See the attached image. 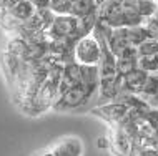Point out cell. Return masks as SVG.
I'll return each mask as SVG.
<instances>
[{"label":"cell","mask_w":158,"mask_h":156,"mask_svg":"<svg viewBox=\"0 0 158 156\" xmlns=\"http://www.w3.org/2000/svg\"><path fill=\"white\" fill-rule=\"evenodd\" d=\"M143 121L155 131H158V108H150L143 116Z\"/></svg>","instance_id":"11"},{"label":"cell","mask_w":158,"mask_h":156,"mask_svg":"<svg viewBox=\"0 0 158 156\" xmlns=\"http://www.w3.org/2000/svg\"><path fill=\"white\" fill-rule=\"evenodd\" d=\"M130 3L143 20H148L153 15H156L158 2H153V0H130Z\"/></svg>","instance_id":"7"},{"label":"cell","mask_w":158,"mask_h":156,"mask_svg":"<svg viewBox=\"0 0 158 156\" xmlns=\"http://www.w3.org/2000/svg\"><path fill=\"white\" fill-rule=\"evenodd\" d=\"M70 2H73V0H70Z\"/></svg>","instance_id":"22"},{"label":"cell","mask_w":158,"mask_h":156,"mask_svg":"<svg viewBox=\"0 0 158 156\" xmlns=\"http://www.w3.org/2000/svg\"><path fill=\"white\" fill-rule=\"evenodd\" d=\"M97 148L98 150H110V138L108 134H103V136H98L97 138Z\"/></svg>","instance_id":"13"},{"label":"cell","mask_w":158,"mask_h":156,"mask_svg":"<svg viewBox=\"0 0 158 156\" xmlns=\"http://www.w3.org/2000/svg\"><path fill=\"white\" fill-rule=\"evenodd\" d=\"M143 27L147 28V32L150 33V37H152V38L158 40V17H156V15H153L152 18L145 20Z\"/></svg>","instance_id":"12"},{"label":"cell","mask_w":158,"mask_h":156,"mask_svg":"<svg viewBox=\"0 0 158 156\" xmlns=\"http://www.w3.org/2000/svg\"><path fill=\"white\" fill-rule=\"evenodd\" d=\"M35 156H53L52 153H50V150L48 148H45V150H42V151H38V153Z\"/></svg>","instance_id":"18"},{"label":"cell","mask_w":158,"mask_h":156,"mask_svg":"<svg viewBox=\"0 0 158 156\" xmlns=\"http://www.w3.org/2000/svg\"><path fill=\"white\" fill-rule=\"evenodd\" d=\"M48 10L52 12L55 17L72 15V2L70 0H50Z\"/></svg>","instance_id":"9"},{"label":"cell","mask_w":158,"mask_h":156,"mask_svg":"<svg viewBox=\"0 0 158 156\" xmlns=\"http://www.w3.org/2000/svg\"><path fill=\"white\" fill-rule=\"evenodd\" d=\"M150 148H153L156 151V154H158V133L155 134V138L152 140V143H150Z\"/></svg>","instance_id":"16"},{"label":"cell","mask_w":158,"mask_h":156,"mask_svg":"<svg viewBox=\"0 0 158 156\" xmlns=\"http://www.w3.org/2000/svg\"><path fill=\"white\" fill-rule=\"evenodd\" d=\"M138 148V146H136ZM140 153H142V156H158L156 151L150 148V146H143V148H140Z\"/></svg>","instance_id":"15"},{"label":"cell","mask_w":158,"mask_h":156,"mask_svg":"<svg viewBox=\"0 0 158 156\" xmlns=\"http://www.w3.org/2000/svg\"><path fill=\"white\" fill-rule=\"evenodd\" d=\"M98 91L92 90V88L82 85H78L68 88V90L62 91L58 95V100L53 105V111L57 113H72V111H82L88 106V103L97 100Z\"/></svg>","instance_id":"1"},{"label":"cell","mask_w":158,"mask_h":156,"mask_svg":"<svg viewBox=\"0 0 158 156\" xmlns=\"http://www.w3.org/2000/svg\"><path fill=\"white\" fill-rule=\"evenodd\" d=\"M90 113L93 116L100 118L102 121H105L108 126H115V125L122 123V121L128 116L130 108H128L122 100H115V102L97 105V106H93L90 110Z\"/></svg>","instance_id":"3"},{"label":"cell","mask_w":158,"mask_h":156,"mask_svg":"<svg viewBox=\"0 0 158 156\" xmlns=\"http://www.w3.org/2000/svg\"><path fill=\"white\" fill-rule=\"evenodd\" d=\"M138 68L148 75H158V57L138 58Z\"/></svg>","instance_id":"10"},{"label":"cell","mask_w":158,"mask_h":156,"mask_svg":"<svg viewBox=\"0 0 158 156\" xmlns=\"http://www.w3.org/2000/svg\"><path fill=\"white\" fill-rule=\"evenodd\" d=\"M136 53L138 58H150V57H158V40L148 38L143 43L136 47Z\"/></svg>","instance_id":"8"},{"label":"cell","mask_w":158,"mask_h":156,"mask_svg":"<svg viewBox=\"0 0 158 156\" xmlns=\"http://www.w3.org/2000/svg\"><path fill=\"white\" fill-rule=\"evenodd\" d=\"M102 42L97 38L95 33H88L77 40L73 47V62L80 66H98L102 62Z\"/></svg>","instance_id":"2"},{"label":"cell","mask_w":158,"mask_h":156,"mask_svg":"<svg viewBox=\"0 0 158 156\" xmlns=\"http://www.w3.org/2000/svg\"><path fill=\"white\" fill-rule=\"evenodd\" d=\"M53 156H83V143L78 136L58 138L48 146Z\"/></svg>","instance_id":"5"},{"label":"cell","mask_w":158,"mask_h":156,"mask_svg":"<svg viewBox=\"0 0 158 156\" xmlns=\"http://www.w3.org/2000/svg\"><path fill=\"white\" fill-rule=\"evenodd\" d=\"M106 2H108V0H93V5H95V8H97V10H100V8L103 7Z\"/></svg>","instance_id":"17"},{"label":"cell","mask_w":158,"mask_h":156,"mask_svg":"<svg viewBox=\"0 0 158 156\" xmlns=\"http://www.w3.org/2000/svg\"><path fill=\"white\" fill-rule=\"evenodd\" d=\"M15 2H17V0H0V17L5 14V12L14 5Z\"/></svg>","instance_id":"14"},{"label":"cell","mask_w":158,"mask_h":156,"mask_svg":"<svg viewBox=\"0 0 158 156\" xmlns=\"http://www.w3.org/2000/svg\"><path fill=\"white\" fill-rule=\"evenodd\" d=\"M153 2H158V0H153Z\"/></svg>","instance_id":"21"},{"label":"cell","mask_w":158,"mask_h":156,"mask_svg":"<svg viewBox=\"0 0 158 156\" xmlns=\"http://www.w3.org/2000/svg\"><path fill=\"white\" fill-rule=\"evenodd\" d=\"M110 138V153L113 156H128L133 150V140L127 131H123L120 126H110L108 131Z\"/></svg>","instance_id":"4"},{"label":"cell","mask_w":158,"mask_h":156,"mask_svg":"<svg viewBox=\"0 0 158 156\" xmlns=\"http://www.w3.org/2000/svg\"><path fill=\"white\" fill-rule=\"evenodd\" d=\"M156 17H158V10H156Z\"/></svg>","instance_id":"20"},{"label":"cell","mask_w":158,"mask_h":156,"mask_svg":"<svg viewBox=\"0 0 158 156\" xmlns=\"http://www.w3.org/2000/svg\"><path fill=\"white\" fill-rule=\"evenodd\" d=\"M22 66H23V60L17 58L15 55L8 53L5 50H2V53H0V68H2L3 78H5V83L8 88L14 85L17 78L20 77Z\"/></svg>","instance_id":"6"},{"label":"cell","mask_w":158,"mask_h":156,"mask_svg":"<svg viewBox=\"0 0 158 156\" xmlns=\"http://www.w3.org/2000/svg\"><path fill=\"white\" fill-rule=\"evenodd\" d=\"M128 156H142V153H140V148H136V146H133V150H131V153Z\"/></svg>","instance_id":"19"}]
</instances>
